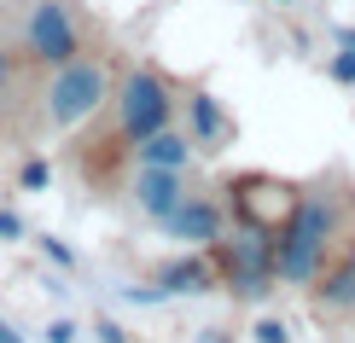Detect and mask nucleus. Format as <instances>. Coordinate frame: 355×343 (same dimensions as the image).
Wrapping results in <instances>:
<instances>
[{
  "instance_id": "nucleus-1",
  "label": "nucleus",
  "mask_w": 355,
  "mask_h": 343,
  "mask_svg": "<svg viewBox=\"0 0 355 343\" xmlns=\"http://www.w3.org/2000/svg\"><path fill=\"white\" fill-rule=\"evenodd\" d=\"M344 204H355V186L338 192V175H320V181L303 186L297 216H291L286 233H279V279H286V285L309 291L320 274H327V262L355 238Z\"/></svg>"
},
{
  "instance_id": "nucleus-2",
  "label": "nucleus",
  "mask_w": 355,
  "mask_h": 343,
  "mask_svg": "<svg viewBox=\"0 0 355 343\" xmlns=\"http://www.w3.org/2000/svg\"><path fill=\"white\" fill-rule=\"evenodd\" d=\"M116 82H123V70H116V58L99 53V47H87L82 58L47 70V82H41V128H47V134L87 128L99 111H111Z\"/></svg>"
},
{
  "instance_id": "nucleus-3",
  "label": "nucleus",
  "mask_w": 355,
  "mask_h": 343,
  "mask_svg": "<svg viewBox=\"0 0 355 343\" xmlns=\"http://www.w3.org/2000/svg\"><path fill=\"white\" fill-rule=\"evenodd\" d=\"M175 111H181V87L157 64H128L116 94H111V146L135 152L140 140L175 128Z\"/></svg>"
},
{
  "instance_id": "nucleus-4",
  "label": "nucleus",
  "mask_w": 355,
  "mask_h": 343,
  "mask_svg": "<svg viewBox=\"0 0 355 343\" xmlns=\"http://www.w3.org/2000/svg\"><path fill=\"white\" fill-rule=\"evenodd\" d=\"M12 41H18V53L35 70H58L94 47V29H87L82 0H24Z\"/></svg>"
},
{
  "instance_id": "nucleus-5",
  "label": "nucleus",
  "mask_w": 355,
  "mask_h": 343,
  "mask_svg": "<svg viewBox=\"0 0 355 343\" xmlns=\"http://www.w3.org/2000/svg\"><path fill=\"white\" fill-rule=\"evenodd\" d=\"M210 256H216V274H221V285L233 297H268L279 285V238L262 233V227L233 221L210 245Z\"/></svg>"
},
{
  "instance_id": "nucleus-6",
  "label": "nucleus",
  "mask_w": 355,
  "mask_h": 343,
  "mask_svg": "<svg viewBox=\"0 0 355 343\" xmlns=\"http://www.w3.org/2000/svg\"><path fill=\"white\" fill-rule=\"evenodd\" d=\"M221 198H227L233 221H245V227H262V233H286V221L297 216L303 204V181H286V175L274 169H245L233 175L227 186H221Z\"/></svg>"
},
{
  "instance_id": "nucleus-7",
  "label": "nucleus",
  "mask_w": 355,
  "mask_h": 343,
  "mask_svg": "<svg viewBox=\"0 0 355 343\" xmlns=\"http://www.w3.org/2000/svg\"><path fill=\"white\" fill-rule=\"evenodd\" d=\"M29 105L41 111L35 64L18 53V41H0V140H29L41 123H29Z\"/></svg>"
},
{
  "instance_id": "nucleus-8",
  "label": "nucleus",
  "mask_w": 355,
  "mask_h": 343,
  "mask_svg": "<svg viewBox=\"0 0 355 343\" xmlns=\"http://www.w3.org/2000/svg\"><path fill=\"white\" fill-rule=\"evenodd\" d=\"M227 227H233L227 198H216V192H198V186H192V192H187V204L164 221V233H169V238H181L187 250H210Z\"/></svg>"
},
{
  "instance_id": "nucleus-9",
  "label": "nucleus",
  "mask_w": 355,
  "mask_h": 343,
  "mask_svg": "<svg viewBox=\"0 0 355 343\" xmlns=\"http://www.w3.org/2000/svg\"><path fill=\"white\" fill-rule=\"evenodd\" d=\"M128 192H135V204H140V216H152V221H169L175 210L187 204V169H146V163H135V181H128Z\"/></svg>"
},
{
  "instance_id": "nucleus-10",
  "label": "nucleus",
  "mask_w": 355,
  "mask_h": 343,
  "mask_svg": "<svg viewBox=\"0 0 355 343\" xmlns=\"http://www.w3.org/2000/svg\"><path fill=\"white\" fill-rule=\"evenodd\" d=\"M309 303H315V315H332V320L355 315V238L327 262V274L309 285Z\"/></svg>"
},
{
  "instance_id": "nucleus-11",
  "label": "nucleus",
  "mask_w": 355,
  "mask_h": 343,
  "mask_svg": "<svg viewBox=\"0 0 355 343\" xmlns=\"http://www.w3.org/2000/svg\"><path fill=\"white\" fill-rule=\"evenodd\" d=\"M157 285H164V297H198V291H216L221 274H216V256L210 250H192V256H175L157 267Z\"/></svg>"
},
{
  "instance_id": "nucleus-12",
  "label": "nucleus",
  "mask_w": 355,
  "mask_h": 343,
  "mask_svg": "<svg viewBox=\"0 0 355 343\" xmlns=\"http://www.w3.org/2000/svg\"><path fill=\"white\" fill-rule=\"evenodd\" d=\"M187 134L198 140V152H221L233 140V123H227V111H221V99L210 87H192L187 94Z\"/></svg>"
},
{
  "instance_id": "nucleus-13",
  "label": "nucleus",
  "mask_w": 355,
  "mask_h": 343,
  "mask_svg": "<svg viewBox=\"0 0 355 343\" xmlns=\"http://www.w3.org/2000/svg\"><path fill=\"white\" fill-rule=\"evenodd\" d=\"M192 152H198V140H192L187 128H164V134H152V140H140L135 163H146V169H192Z\"/></svg>"
},
{
  "instance_id": "nucleus-14",
  "label": "nucleus",
  "mask_w": 355,
  "mask_h": 343,
  "mask_svg": "<svg viewBox=\"0 0 355 343\" xmlns=\"http://www.w3.org/2000/svg\"><path fill=\"white\" fill-rule=\"evenodd\" d=\"M47 181H53V163H47V157H24V169H18V186H24V192H41Z\"/></svg>"
},
{
  "instance_id": "nucleus-15",
  "label": "nucleus",
  "mask_w": 355,
  "mask_h": 343,
  "mask_svg": "<svg viewBox=\"0 0 355 343\" xmlns=\"http://www.w3.org/2000/svg\"><path fill=\"white\" fill-rule=\"evenodd\" d=\"M41 250H47V256H53L58 267H76V250H70L64 238H53V233H41Z\"/></svg>"
},
{
  "instance_id": "nucleus-16",
  "label": "nucleus",
  "mask_w": 355,
  "mask_h": 343,
  "mask_svg": "<svg viewBox=\"0 0 355 343\" xmlns=\"http://www.w3.org/2000/svg\"><path fill=\"white\" fill-rule=\"evenodd\" d=\"M332 76H338V82H355V53H349V47L332 58Z\"/></svg>"
},
{
  "instance_id": "nucleus-17",
  "label": "nucleus",
  "mask_w": 355,
  "mask_h": 343,
  "mask_svg": "<svg viewBox=\"0 0 355 343\" xmlns=\"http://www.w3.org/2000/svg\"><path fill=\"white\" fill-rule=\"evenodd\" d=\"M0 238H6V245H12V238H24V221L12 216V210H0Z\"/></svg>"
},
{
  "instance_id": "nucleus-18",
  "label": "nucleus",
  "mask_w": 355,
  "mask_h": 343,
  "mask_svg": "<svg viewBox=\"0 0 355 343\" xmlns=\"http://www.w3.org/2000/svg\"><path fill=\"white\" fill-rule=\"evenodd\" d=\"M47 343H76V326H70V320H53V326H47Z\"/></svg>"
},
{
  "instance_id": "nucleus-19",
  "label": "nucleus",
  "mask_w": 355,
  "mask_h": 343,
  "mask_svg": "<svg viewBox=\"0 0 355 343\" xmlns=\"http://www.w3.org/2000/svg\"><path fill=\"white\" fill-rule=\"evenodd\" d=\"M94 332H99V343H128V332H123V326H116V320H99Z\"/></svg>"
},
{
  "instance_id": "nucleus-20",
  "label": "nucleus",
  "mask_w": 355,
  "mask_h": 343,
  "mask_svg": "<svg viewBox=\"0 0 355 343\" xmlns=\"http://www.w3.org/2000/svg\"><path fill=\"white\" fill-rule=\"evenodd\" d=\"M257 343H286V326H279V320H262V326H257Z\"/></svg>"
},
{
  "instance_id": "nucleus-21",
  "label": "nucleus",
  "mask_w": 355,
  "mask_h": 343,
  "mask_svg": "<svg viewBox=\"0 0 355 343\" xmlns=\"http://www.w3.org/2000/svg\"><path fill=\"white\" fill-rule=\"evenodd\" d=\"M0 343H24V332H18L12 320H0Z\"/></svg>"
},
{
  "instance_id": "nucleus-22",
  "label": "nucleus",
  "mask_w": 355,
  "mask_h": 343,
  "mask_svg": "<svg viewBox=\"0 0 355 343\" xmlns=\"http://www.w3.org/2000/svg\"><path fill=\"white\" fill-rule=\"evenodd\" d=\"M338 41H344V47H349V53H355V29H344V35H338Z\"/></svg>"
}]
</instances>
